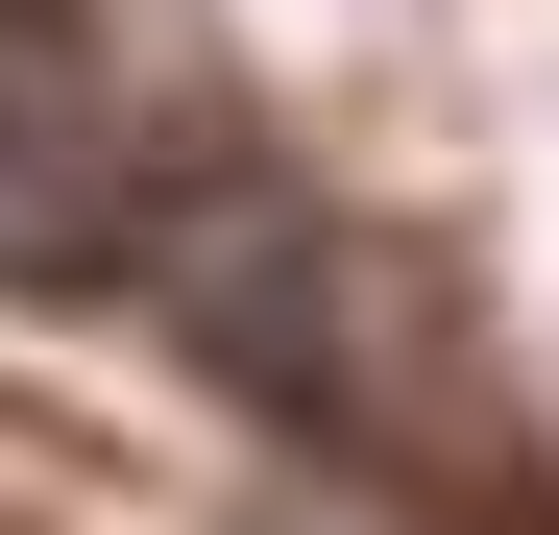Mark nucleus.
<instances>
[{
  "label": "nucleus",
  "mask_w": 559,
  "mask_h": 535,
  "mask_svg": "<svg viewBox=\"0 0 559 535\" xmlns=\"http://www.w3.org/2000/svg\"><path fill=\"white\" fill-rule=\"evenodd\" d=\"M122 243V98L0 0V268H98Z\"/></svg>",
  "instance_id": "f257e3e1"
}]
</instances>
